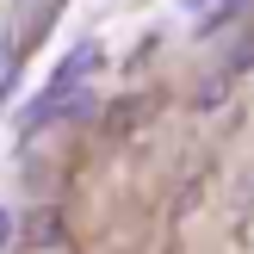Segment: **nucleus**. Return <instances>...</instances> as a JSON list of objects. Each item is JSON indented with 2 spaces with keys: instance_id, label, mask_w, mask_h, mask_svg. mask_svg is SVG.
<instances>
[{
  "instance_id": "f257e3e1",
  "label": "nucleus",
  "mask_w": 254,
  "mask_h": 254,
  "mask_svg": "<svg viewBox=\"0 0 254 254\" xmlns=\"http://www.w3.org/2000/svg\"><path fill=\"white\" fill-rule=\"evenodd\" d=\"M99 68V44H74V56L62 62L56 74H50V87L31 99V112H25V124H44V118H56V106H62V93H68L74 81H87V74Z\"/></svg>"
},
{
  "instance_id": "f03ea898",
  "label": "nucleus",
  "mask_w": 254,
  "mask_h": 254,
  "mask_svg": "<svg viewBox=\"0 0 254 254\" xmlns=\"http://www.w3.org/2000/svg\"><path fill=\"white\" fill-rule=\"evenodd\" d=\"M248 0H186V12H198L205 25H223V19H236Z\"/></svg>"
},
{
  "instance_id": "7ed1b4c3",
  "label": "nucleus",
  "mask_w": 254,
  "mask_h": 254,
  "mask_svg": "<svg viewBox=\"0 0 254 254\" xmlns=\"http://www.w3.org/2000/svg\"><path fill=\"white\" fill-rule=\"evenodd\" d=\"M0 248H12V211L0 205Z\"/></svg>"
}]
</instances>
